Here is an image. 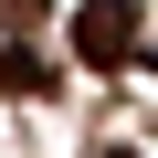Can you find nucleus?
Listing matches in <instances>:
<instances>
[{"label": "nucleus", "instance_id": "1", "mask_svg": "<svg viewBox=\"0 0 158 158\" xmlns=\"http://www.w3.org/2000/svg\"><path fill=\"white\" fill-rule=\"evenodd\" d=\"M74 53L85 63H127L137 53V0H85L74 11Z\"/></svg>", "mask_w": 158, "mask_h": 158}, {"label": "nucleus", "instance_id": "2", "mask_svg": "<svg viewBox=\"0 0 158 158\" xmlns=\"http://www.w3.org/2000/svg\"><path fill=\"white\" fill-rule=\"evenodd\" d=\"M0 95H42V63H32L21 42H0Z\"/></svg>", "mask_w": 158, "mask_h": 158}, {"label": "nucleus", "instance_id": "3", "mask_svg": "<svg viewBox=\"0 0 158 158\" xmlns=\"http://www.w3.org/2000/svg\"><path fill=\"white\" fill-rule=\"evenodd\" d=\"M106 158H137V148H106Z\"/></svg>", "mask_w": 158, "mask_h": 158}]
</instances>
